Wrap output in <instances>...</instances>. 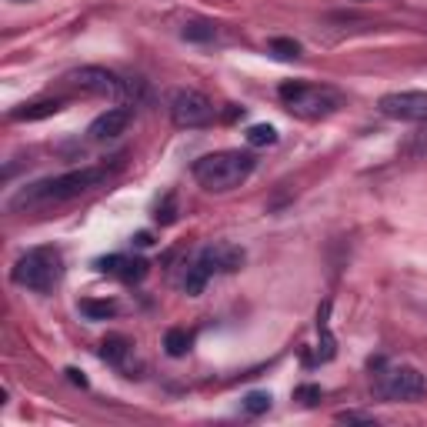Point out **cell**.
I'll return each mask as SVG.
<instances>
[{
  "instance_id": "6da1fadb",
  "label": "cell",
  "mask_w": 427,
  "mask_h": 427,
  "mask_svg": "<svg viewBox=\"0 0 427 427\" xmlns=\"http://www.w3.org/2000/svg\"><path fill=\"white\" fill-rule=\"evenodd\" d=\"M121 167H123V153L114 157V164L67 170V174H57V177H44V181H37V183H27V187L10 200V211H27V207H44V204H61V200L80 197V194H87L91 187H100L104 181H110Z\"/></svg>"
},
{
  "instance_id": "7a4b0ae2",
  "label": "cell",
  "mask_w": 427,
  "mask_h": 427,
  "mask_svg": "<svg viewBox=\"0 0 427 427\" xmlns=\"http://www.w3.org/2000/svg\"><path fill=\"white\" fill-rule=\"evenodd\" d=\"M257 167V157L247 151H217V153H207V157H200L197 164H194V177L204 190H211V194H227L234 187H241V183L254 174Z\"/></svg>"
},
{
  "instance_id": "3957f363",
  "label": "cell",
  "mask_w": 427,
  "mask_h": 427,
  "mask_svg": "<svg viewBox=\"0 0 427 427\" xmlns=\"http://www.w3.org/2000/svg\"><path fill=\"white\" fill-rule=\"evenodd\" d=\"M280 100L294 117L301 121H320V117H331L334 110H340L344 97L334 87H324V84H304V80H287L280 84Z\"/></svg>"
},
{
  "instance_id": "277c9868",
  "label": "cell",
  "mask_w": 427,
  "mask_h": 427,
  "mask_svg": "<svg viewBox=\"0 0 427 427\" xmlns=\"http://www.w3.org/2000/svg\"><path fill=\"white\" fill-rule=\"evenodd\" d=\"M17 287L37 290V294H47L61 284L63 277V254L57 247H31L24 257L14 264L10 271Z\"/></svg>"
},
{
  "instance_id": "5b68a950",
  "label": "cell",
  "mask_w": 427,
  "mask_h": 427,
  "mask_svg": "<svg viewBox=\"0 0 427 427\" xmlns=\"http://www.w3.org/2000/svg\"><path fill=\"white\" fill-rule=\"evenodd\" d=\"M427 391V377L417 367H381L377 381H374V394L384 400H417Z\"/></svg>"
},
{
  "instance_id": "8992f818",
  "label": "cell",
  "mask_w": 427,
  "mask_h": 427,
  "mask_svg": "<svg viewBox=\"0 0 427 427\" xmlns=\"http://www.w3.org/2000/svg\"><path fill=\"white\" fill-rule=\"evenodd\" d=\"M214 114H217L214 104L200 91H177L170 97V121L177 127H187V130L207 127L214 121Z\"/></svg>"
},
{
  "instance_id": "52a82bcc",
  "label": "cell",
  "mask_w": 427,
  "mask_h": 427,
  "mask_svg": "<svg viewBox=\"0 0 427 427\" xmlns=\"http://www.w3.org/2000/svg\"><path fill=\"white\" fill-rule=\"evenodd\" d=\"M381 114L391 121L427 123V91H397L381 97Z\"/></svg>"
},
{
  "instance_id": "ba28073f",
  "label": "cell",
  "mask_w": 427,
  "mask_h": 427,
  "mask_svg": "<svg viewBox=\"0 0 427 427\" xmlns=\"http://www.w3.org/2000/svg\"><path fill=\"white\" fill-rule=\"evenodd\" d=\"M63 80L87 93H100V97H127V84H130V80H121L104 67H77Z\"/></svg>"
},
{
  "instance_id": "9c48e42d",
  "label": "cell",
  "mask_w": 427,
  "mask_h": 427,
  "mask_svg": "<svg viewBox=\"0 0 427 427\" xmlns=\"http://www.w3.org/2000/svg\"><path fill=\"white\" fill-rule=\"evenodd\" d=\"M197 260L211 271V274H234V271H241V264H244V250L234 244H211L200 250Z\"/></svg>"
},
{
  "instance_id": "30bf717a",
  "label": "cell",
  "mask_w": 427,
  "mask_h": 427,
  "mask_svg": "<svg viewBox=\"0 0 427 427\" xmlns=\"http://www.w3.org/2000/svg\"><path fill=\"white\" fill-rule=\"evenodd\" d=\"M130 121H134V110H130V107H110V110H104V114L87 127V137L91 140L121 137L123 130L130 127Z\"/></svg>"
},
{
  "instance_id": "8fae6325",
  "label": "cell",
  "mask_w": 427,
  "mask_h": 427,
  "mask_svg": "<svg viewBox=\"0 0 427 427\" xmlns=\"http://www.w3.org/2000/svg\"><path fill=\"white\" fill-rule=\"evenodd\" d=\"M63 107L61 97H50V100H33V104H24L10 110V121H44V117H54Z\"/></svg>"
},
{
  "instance_id": "7c38bea8",
  "label": "cell",
  "mask_w": 427,
  "mask_h": 427,
  "mask_svg": "<svg viewBox=\"0 0 427 427\" xmlns=\"http://www.w3.org/2000/svg\"><path fill=\"white\" fill-rule=\"evenodd\" d=\"M327 314H331V301H324L317 310V334H320V347H317V361L320 364H327V361H334V337H331V327H327Z\"/></svg>"
},
{
  "instance_id": "4fadbf2b",
  "label": "cell",
  "mask_w": 427,
  "mask_h": 427,
  "mask_svg": "<svg viewBox=\"0 0 427 427\" xmlns=\"http://www.w3.org/2000/svg\"><path fill=\"white\" fill-rule=\"evenodd\" d=\"M127 354H130V340L123 334H107L100 340V361H107V364L121 367L127 361Z\"/></svg>"
},
{
  "instance_id": "5bb4252c",
  "label": "cell",
  "mask_w": 427,
  "mask_h": 427,
  "mask_svg": "<svg viewBox=\"0 0 427 427\" xmlns=\"http://www.w3.org/2000/svg\"><path fill=\"white\" fill-rule=\"evenodd\" d=\"M181 37L183 40H190V44H207V40L217 37V24H214V20H200V17H194V20L183 24Z\"/></svg>"
},
{
  "instance_id": "9a60e30c",
  "label": "cell",
  "mask_w": 427,
  "mask_h": 427,
  "mask_svg": "<svg viewBox=\"0 0 427 427\" xmlns=\"http://www.w3.org/2000/svg\"><path fill=\"white\" fill-rule=\"evenodd\" d=\"M190 344H194V334L187 327H170L167 334H164V351L170 357H183V354L190 351Z\"/></svg>"
},
{
  "instance_id": "2e32d148",
  "label": "cell",
  "mask_w": 427,
  "mask_h": 427,
  "mask_svg": "<svg viewBox=\"0 0 427 427\" xmlns=\"http://www.w3.org/2000/svg\"><path fill=\"white\" fill-rule=\"evenodd\" d=\"M77 310L87 320H107L117 314V304H114V301H97V297H84V301L77 304Z\"/></svg>"
},
{
  "instance_id": "e0dca14e",
  "label": "cell",
  "mask_w": 427,
  "mask_h": 427,
  "mask_svg": "<svg viewBox=\"0 0 427 427\" xmlns=\"http://www.w3.org/2000/svg\"><path fill=\"white\" fill-rule=\"evenodd\" d=\"M207 280H211V271H207L200 260H194V264L187 267V277H183V290H187L190 297H197L200 290L207 287Z\"/></svg>"
},
{
  "instance_id": "ac0fdd59",
  "label": "cell",
  "mask_w": 427,
  "mask_h": 427,
  "mask_svg": "<svg viewBox=\"0 0 427 427\" xmlns=\"http://www.w3.org/2000/svg\"><path fill=\"white\" fill-rule=\"evenodd\" d=\"M267 50L280 57V61H294V57H301V44L297 40H290V37H271L267 40Z\"/></svg>"
},
{
  "instance_id": "d6986e66",
  "label": "cell",
  "mask_w": 427,
  "mask_h": 427,
  "mask_svg": "<svg viewBox=\"0 0 427 427\" xmlns=\"http://www.w3.org/2000/svg\"><path fill=\"white\" fill-rule=\"evenodd\" d=\"M117 277L127 280V284H130V280H144V277H147V260L144 257H123Z\"/></svg>"
},
{
  "instance_id": "ffe728a7",
  "label": "cell",
  "mask_w": 427,
  "mask_h": 427,
  "mask_svg": "<svg viewBox=\"0 0 427 427\" xmlns=\"http://www.w3.org/2000/svg\"><path fill=\"white\" fill-rule=\"evenodd\" d=\"M244 137H247V144H250V147H267V144H274V140H277V130L271 127V123H254Z\"/></svg>"
},
{
  "instance_id": "44dd1931",
  "label": "cell",
  "mask_w": 427,
  "mask_h": 427,
  "mask_svg": "<svg viewBox=\"0 0 427 427\" xmlns=\"http://www.w3.org/2000/svg\"><path fill=\"white\" fill-rule=\"evenodd\" d=\"M153 217H157V224H164V227L177 220V194H174V190H170V194H164V200L157 204Z\"/></svg>"
},
{
  "instance_id": "7402d4cb",
  "label": "cell",
  "mask_w": 427,
  "mask_h": 427,
  "mask_svg": "<svg viewBox=\"0 0 427 427\" xmlns=\"http://www.w3.org/2000/svg\"><path fill=\"white\" fill-rule=\"evenodd\" d=\"M244 411L254 414V417H257V414H267L271 411V394H267V391H250V394L244 397Z\"/></svg>"
},
{
  "instance_id": "603a6c76",
  "label": "cell",
  "mask_w": 427,
  "mask_h": 427,
  "mask_svg": "<svg viewBox=\"0 0 427 427\" xmlns=\"http://www.w3.org/2000/svg\"><path fill=\"white\" fill-rule=\"evenodd\" d=\"M294 400H301V404H317L320 387L317 384H301V387H294Z\"/></svg>"
},
{
  "instance_id": "cb8c5ba5",
  "label": "cell",
  "mask_w": 427,
  "mask_h": 427,
  "mask_svg": "<svg viewBox=\"0 0 427 427\" xmlns=\"http://www.w3.org/2000/svg\"><path fill=\"white\" fill-rule=\"evenodd\" d=\"M63 374H67V381H70V384H77V387H87V377H84V370H77V367H67Z\"/></svg>"
},
{
  "instance_id": "d4e9b609",
  "label": "cell",
  "mask_w": 427,
  "mask_h": 427,
  "mask_svg": "<svg viewBox=\"0 0 427 427\" xmlns=\"http://www.w3.org/2000/svg\"><path fill=\"white\" fill-rule=\"evenodd\" d=\"M337 421H370V417H367V414H357V411H340Z\"/></svg>"
},
{
  "instance_id": "484cf974",
  "label": "cell",
  "mask_w": 427,
  "mask_h": 427,
  "mask_svg": "<svg viewBox=\"0 0 427 427\" xmlns=\"http://www.w3.org/2000/svg\"><path fill=\"white\" fill-rule=\"evenodd\" d=\"M134 244H137V247H151V244H153V237L147 234V230H140V234H134Z\"/></svg>"
}]
</instances>
